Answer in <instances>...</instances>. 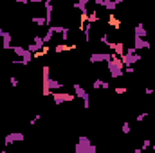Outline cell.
Instances as JSON below:
<instances>
[{"label":"cell","mask_w":155,"mask_h":153,"mask_svg":"<svg viewBox=\"0 0 155 153\" xmlns=\"http://www.w3.org/2000/svg\"><path fill=\"white\" fill-rule=\"evenodd\" d=\"M74 151H79V153H96L97 148L90 142L88 137H78V142L74 146Z\"/></svg>","instance_id":"6da1fadb"},{"label":"cell","mask_w":155,"mask_h":153,"mask_svg":"<svg viewBox=\"0 0 155 153\" xmlns=\"http://www.w3.org/2000/svg\"><path fill=\"white\" fill-rule=\"evenodd\" d=\"M107 67H108V72H110L112 77H121L123 72H124V65H123L121 58H117V56H114V58L107 63Z\"/></svg>","instance_id":"7a4b0ae2"},{"label":"cell","mask_w":155,"mask_h":153,"mask_svg":"<svg viewBox=\"0 0 155 153\" xmlns=\"http://www.w3.org/2000/svg\"><path fill=\"white\" fill-rule=\"evenodd\" d=\"M139 60H141V56L137 54V50H135L134 47L126 49V50H124V54L121 56V61H123V65H124V67H134Z\"/></svg>","instance_id":"3957f363"},{"label":"cell","mask_w":155,"mask_h":153,"mask_svg":"<svg viewBox=\"0 0 155 153\" xmlns=\"http://www.w3.org/2000/svg\"><path fill=\"white\" fill-rule=\"evenodd\" d=\"M11 49H13V52H15L16 56H20V58H22V61H24L25 65H27V63H31V60H33V54H31L27 49H24L22 45H13Z\"/></svg>","instance_id":"277c9868"},{"label":"cell","mask_w":155,"mask_h":153,"mask_svg":"<svg viewBox=\"0 0 155 153\" xmlns=\"http://www.w3.org/2000/svg\"><path fill=\"white\" fill-rule=\"evenodd\" d=\"M116 54L114 52H92L90 54V63H101V61H110Z\"/></svg>","instance_id":"5b68a950"},{"label":"cell","mask_w":155,"mask_h":153,"mask_svg":"<svg viewBox=\"0 0 155 153\" xmlns=\"http://www.w3.org/2000/svg\"><path fill=\"white\" fill-rule=\"evenodd\" d=\"M51 96H52V99H54L56 105H61V103H67V101H74V99H76L74 94H60V92H52Z\"/></svg>","instance_id":"8992f818"},{"label":"cell","mask_w":155,"mask_h":153,"mask_svg":"<svg viewBox=\"0 0 155 153\" xmlns=\"http://www.w3.org/2000/svg\"><path fill=\"white\" fill-rule=\"evenodd\" d=\"M25 137H24V133H18V132H13V133H7L5 137H4V144L5 146H9V144H13V142H22Z\"/></svg>","instance_id":"52a82bcc"},{"label":"cell","mask_w":155,"mask_h":153,"mask_svg":"<svg viewBox=\"0 0 155 153\" xmlns=\"http://www.w3.org/2000/svg\"><path fill=\"white\" fill-rule=\"evenodd\" d=\"M94 2H96V5H103L108 11H114L117 5L121 4V0H94Z\"/></svg>","instance_id":"ba28073f"},{"label":"cell","mask_w":155,"mask_h":153,"mask_svg":"<svg viewBox=\"0 0 155 153\" xmlns=\"http://www.w3.org/2000/svg\"><path fill=\"white\" fill-rule=\"evenodd\" d=\"M43 7H45V24L49 25L52 22V2L51 0H45L43 2Z\"/></svg>","instance_id":"9c48e42d"},{"label":"cell","mask_w":155,"mask_h":153,"mask_svg":"<svg viewBox=\"0 0 155 153\" xmlns=\"http://www.w3.org/2000/svg\"><path fill=\"white\" fill-rule=\"evenodd\" d=\"M134 49H150V43L146 41L144 38H135L134 40Z\"/></svg>","instance_id":"30bf717a"},{"label":"cell","mask_w":155,"mask_h":153,"mask_svg":"<svg viewBox=\"0 0 155 153\" xmlns=\"http://www.w3.org/2000/svg\"><path fill=\"white\" fill-rule=\"evenodd\" d=\"M11 40H13L11 33H9V31H5V33H4V36H2V47H4V49H11V47H13V45H11Z\"/></svg>","instance_id":"8fae6325"},{"label":"cell","mask_w":155,"mask_h":153,"mask_svg":"<svg viewBox=\"0 0 155 153\" xmlns=\"http://www.w3.org/2000/svg\"><path fill=\"white\" fill-rule=\"evenodd\" d=\"M134 34H135V38H144V36H146V29H144V25H143V24H137L135 29H134Z\"/></svg>","instance_id":"7c38bea8"},{"label":"cell","mask_w":155,"mask_h":153,"mask_svg":"<svg viewBox=\"0 0 155 153\" xmlns=\"http://www.w3.org/2000/svg\"><path fill=\"white\" fill-rule=\"evenodd\" d=\"M74 96L79 97V99H83V97H87L88 94H87V90H85L81 85H78V83H76V85H74Z\"/></svg>","instance_id":"4fadbf2b"},{"label":"cell","mask_w":155,"mask_h":153,"mask_svg":"<svg viewBox=\"0 0 155 153\" xmlns=\"http://www.w3.org/2000/svg\"><path fill=\"white\" fill-rule=\"evenodd\" d=\"M87 4H88V0H78L74 4V7L78 11H81V15H87Z\"/></svg>","instance_id":"5bb4252c"},{"label":"cell","mask_w":155,"mask_h":153,"mask_svg":"<svg viewBox=\"0 0 155 153\" xmlns=\"http://www.w3.org/2000/svg\"><path fill=\"white\" fill-rule=\"evenodd\" d=\"M72 49H76V45H65V43H58L56 45V52H63V50H72Z\"/></svg>","instance_id":"9a60e30c"},{"label":"cell","mask_w":155,"mask_h":153,"mask_svg":"<svg viewBox=\"0 0 155 153\" xmlns=\"http://www.w3.org/2000/svg\"><path fill=\"white\" fill-rule=\"evenodd\" d=\"M124 50H126V49H124V43L117 41L116 47H114V54H116V56H123V54H124Z\"/></svg>","instance_id":"2e32d148"},{"label":"cell","mask_w":155,"mask_h":153,"mask_svg":"<svg viewBox=\"0 0 155 153\" xmlns=\"http://www.w3.org/2000/svg\"><path fill=\"white\" fill-rule=\"evenodd\" d=\"M99 20V16H97V11H92V13H88V18H87V24H96Z\"/></svg>","instance_id":"e0dca14e"},{"label":"cell","mask_w":155,"mask_h":153,"mask_svg":"<svg viewBox=\"0 0 155 153\" xmlns=\"http://www.w3.org/2000/svg\"><path fill=\"white\" fill-rule=\"evenodd\" d=\"M33 24H36V25H47L45 24V16H33Z\"/></svg>","instance_id":"ac0fdd59"},{"label":"cell","mask_w":155,"mask_h":153,"mask_svg":"<svg viewBox=\"0 0 155 153\" xmlns=\"http://www.w3.org/2000/svg\"><path fill=\"white\" fill-rule=\"evenodd\" d=\"M108 24H110V25H114V27H119V25H121V22L117 20L114 15H110V18H108Z\"/></svg>","instance_id":"d6986e66"},{"label":"cell","mask_w":155,"mask_h":153,"mask_svg":"<svg viewBox=\"0 0 155 153\" xmlns=\"http://www.w3.org/2000/svg\"><path fill=\"white\" fill-rule=\"evenodd\" d=\"M52 36H54V33H52V31L49 29V31H47V33L43 34V43H49V41L52 40Z\"/></svg>","instance_id":"ffe728a7"},{"label":"cell","mask_w":155,"mask_h":153,"mask_svg":"<svg viewBox=\"0 0 155 153\" xmlns=\"http://www.w3.org/2000/svg\"><path fill=\"white\" fill-rule=\"evenodd\" d=\"M49 29H51V31H52L54 34H56V33H58V34H61L65 27H61V25H52V27H49Z\"/></svg>","instance_id":"44dd1931"},{"label":"cell","mask_w":155,"mask_h":153,"mask_svg":"<svg viewBox=\"0 0 155 153\" xmlns=\"http://www.w3.org/2000/svg\"><path fill=\"white\" fill-rule=\"evenodd\" d=\"M121 132L124 133V135H128L132 130H130V122H123V128H121Z\"/></svg>","instance_id":"7402d4cb"},{"label":"cell","mask_w":155,"mask_h":153,"mask_svg":"<svg viewBox=\"0 0 155 153\" xmlns=\"http://www.w3.org/2000/svg\"><path fill=\"white\" fill-rule=\"evenodd\" d=\"M92 88H96V90H97V88H103V79H96V81L92 83Z\"/></svg>","instance_id":"603a6c76"},{"label":"cell","mask_w":155,"mask_h":153,"mask_svg":"<svg viewBox=\"0 0 155 153\" xmlns=\"http://www.w3.org/2000/svg\"><path fill=\"white\" fill-rule=\"evenodd\" d=\"M150 146H152V142H150V141H148V139H144V141H143V146H141V150H143V151H144V150H148V148H150Z\"/></svg>","instance_id":"cb8c5ba5"},{"label":"cell","mask_w":155,"mask_h":153,"mask_svg":"<svg viewBox=\"0 0 155 153\" xmlns=\"http://www.w3.org/2000/svg\"><path fill=\"white\" fill-rule=\"evenodd\" d=\"M146 112H143V114H139L137 115V117H135V121H137V122H143V121H144V119H146Z\"/></svg>","instance_id":"d4e9b609"},{"label":"cell","mask_w":155,"mask_h":153,"mask_svg":"<svg viewBox=\"0 0 155 153\" xmlns=\"http://www.w3.org/2000/svg\"><path fill=\"white\" fill-rule=\"evenodd\" d=\"M83 106H85V108H88V106H90V97H88V96H87V97H83Z\"/></svg>","instance_id":"484cf974"},{"label":"cell","mask_w":155,"mask_h":153,"mask_svg":"<svg viewBox=\"0 0 155 153\" xmlns=\"http://www.w3.org/2000/svg\"><path fill=\"white\" fill-rule=\"evenodd\" d=\"M61 36H63V41H67V40H69V29H67V27L63 29V33H61Z\"/></svg>","instance_id":"4316f807"},{"label":"cell","mask_w":155,"mask_h":153,"mask_svg":"<svg viewBox=\"0 0 155 153\" xmlns=\"http://www.w3.org/2000/svg\"><path fill=\"white\" fill-rule=\"evenodd\" d=\"M101 41H103V43H105V45H108V43H110V40H108V36H107V34H101Z\"/></svg>","instance_id":"83f0119b"},{"label":"cell","mask_w":155,"mask_h":153,"mask_svg":"<svg viewBox=\"0 0 155 153\" xmlns=\"http://www.w3.org/2000/svg\"><path fill=\"white\" fill-rule=\"evenodd\" d=\"M124 92H126V88H124V86H117V88H116V94H124Z\"/></svg>","instance_id":"f1b7e54d"},{"label":"cell","mask_w":155,"mask_h":153,"mask_svg":"<svg viewBox=\"0 0 155 153\" xmlns=\"http://www.w3.org/2000/svg\"><path fill=\"white\" fill-rule=\"evenodd\" d=\"M9 81H11V85H13V86H18V79H16V77H11Z\"/></svg>","instance_id":"f546056e"},{"label":"cell","mask_w":155,"mask_h":153,"mask_svg":"<svg viewBox=\"0 0 155 153\" xmlns=\"http://www.w3.org/2000/svg\"><path fill=\"white\" fill-rule=\"evenodd\" d=\"M144 94H148V96H152V94H153V88H150V86H148V88H144Z\"/></svg>","instance_id":"4dcf8cb0"},{"label":"cell","mask_w":155,"mask_h":153,"mask_svg":"<svg viewBox=\"0 0 155 153\" xmlns=\"http://www.w3.org/2000/svg\"><path fill=\"white\" fill-rule=\"evenodd\" d=\"M134 153H143V150H141V148H137V150H135Z\"/></svg>","instance_id":"1f68e13d"},{"label":"cell","mask_w":155,"mask_h":153,"mask_svg":"<svg viewBox=\"0 0 155 153\" xmlns=\"http://www.w3.org/2000/svg\"><path fill=\"white\" fill-rule=\"evenodd\" d=\"M152 148H153V151H155V144H152Z\"/></svg>","instance_id":"d6a6232c"},{"label":"cell","mask_w":155,"mask_h":153,"mask_svg":"<svg viewBox=\"0 0 155 153\" xmlns=\"http://www.w3.org/2000/svg\"><path fill=\"white\" fill-rule=\"evenodd\" d=\"M0 153H5V151H4V150H2V151H0Z\"/></svg>","instance_id":"836d02e7"},{"label":"cell","mask_w":155,"mask_h":153,"mask_svg":"<svg viewBox=\"0 0 155 153\" xmlns=\"http://www.w3.org/2000/svg\"><path fill=\"white\" fill-rule=\"evenodd\" d=\"M72 153H79V151H72Z\"/></svg>","instance_id":"e575fe53"}]
</instances>
